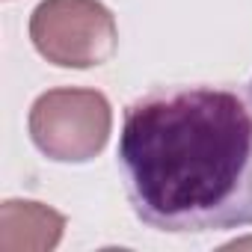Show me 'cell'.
<instances>
[{
  "label": "cell",
  "instance_id": "cell-1",
  "mask_svg": "<svg viewBox=\"0 0 252 252\" xmlns=\"http://www.w3.org/2000/svg\"><path fill=\"white\" fill-rule=\"evenodd\" d=\"M119 172L149 228L252 225V80L160 86L125 110Z\"/></svg>",
  "mask_w": 252,
  "mask_h": 252
},
{
  "label": "cell",
  "instance_id": "cell-2",
  "mask_svg": "<svg viewBox=\"0 0 252 252\" xmlns=\"http://www.w3.org/2000/svg\"><path fill=\"white\" fill-rule=\"evenodd\" d=\"M30 140L57 163H86L98 158L113 131V110L98 89H48L30 107Z\"/></svg>",
  "mask_w": 252,
  "mask_h": 252
},
{
  "label": "cell",
  "instance_id": "cell-3",
  "mask_svg": "<svg viewBox=\"0 0 252 252\" xmlns=\"http://www.w3.org/2000/svg\"><path fill=\"white\" fill-rule=\"evenodd\" d=\"M30 39L60 68H92L116 54L119 27L98 0H42L30 15Z\"/></svg>",
  "mask_w": 252,
  "mask_h": 252
},
{
  "label": "cell",
  "instance_id": "cell-4",
  "mask_svg": "<svg viewBox=\"0 0 252 252\" xmlns=\"http://www.w3.org/2000/svg\"><path fill=\"white\" fill-rule=\"evenodd\" d=\"M63 231H65V217L42 202L6 199L0 208V246L6 252L54 249Z\"/></svg>",
  "mask_w": 252,
  "mask_h": 252
}]
</instances>
